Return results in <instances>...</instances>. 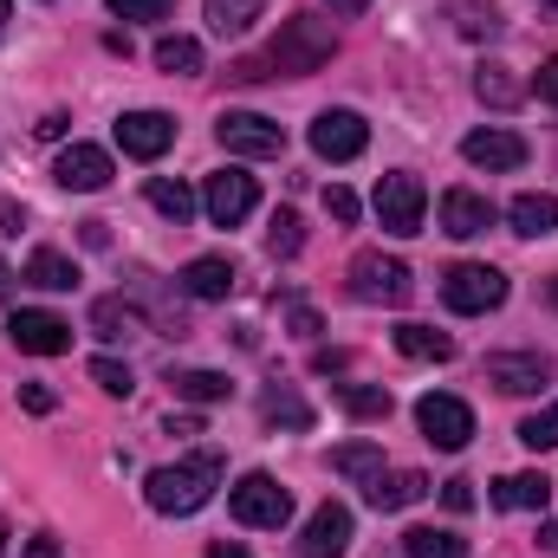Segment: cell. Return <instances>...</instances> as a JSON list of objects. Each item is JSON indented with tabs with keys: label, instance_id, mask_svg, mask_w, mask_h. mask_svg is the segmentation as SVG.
Masks as SVG:
<instances>
[{
	"label": "cell",
	"instance_id": "6da1fadb",
	"mask_svg": "<svg viewBox=\"0 0 558 558\" xmlns=\"http://www.w3.org/2000/svg\"><path fill=\"white\" fill-rule=\"evenodd\" d=\"M331 59H338V33H331L325 20H312V13H292L260 59H241V65H234V78H241V85H260V78H274V72L279 78H305V72H325Z\"/></svg>",
	"mask_w": 558,
	"mask_h": 558
},
{
	"label": "cell",
	"instance_id": "7a4b0ae2",
	"mask_svg": "<svg viewBox=\"0 0 558 558\" xmlns=\"http://www.w3.org/2000/svg\"><path fill=\"white\" fill-rule=\"evenodd\" d=\"M215 487H221V454H189V461H175V468H149V481H143V500L156 507V513H169V520H189V513H202L208 500H215Z\"/></svg>",
	"mask_w": 558,
	"mask_h": 558
},
{
	"label": "cell",
	"instance_id": "3957f363",
	"mask_svg": "<svg viewBox=\"0 0 558 558\" xmlns=\"http://www.w3.org/2000/svg\"><path fill=\"white\" fill-rule=\"evenodd\" d=\"M228 513L241 520V526H267V533H279L286 520H292V494L279 487L274 474H241L234 487H228Z\"/></svg>",
	"mask_w": 558,
	"mask_h": 558
},
{
	"label": "cell",
	"instance_id": "277c9868",
	"mask_svg": "<svg viewBox=\"0 0 558 558\" xmlns=\"http://www.w3.org/2000/svg\"><path fill=\"white\" fill-rule=\"evenodd\" d=\"M441 299H448V312H461V318L500 312V305H507V274H500V267H481V260H461L454 274L441 279Z\"/></svg>",
	"mask_w": 558,
	"mask_h": 558
},
{
	"label": "cell",
	"instance_id": "5b68a950",
	"mask_svg": "<svg viewBox=\"0 0 558 558\" xmlns=\"http://www.w3.org/2000/svg\"><path fill=\"white\" fill-rule=\"evenodd\" d=\"M351 292H357L364 305H410L416 274H410L403 260H390V254H357V260H351Z\"/></svg>",
	"mask_w": 558,
	"mask_h": 558
},
{
	"label": "cell",
	"instance_id": "8992f818",
	"mask_svg": "<svg viewBox=\"0 0 558 558\" xmlns=\"http://www.w3.org/2000/svg\"><path fill=\"white\" fill-rule=\"evenodd\" d=\"M422 215H428V189H422V175L397 169V175L377 182V221H384L390 234H422Z\"/></svg>",
	"mask_w": 558,
	"mask_h": 558
},
{
	"label": "cell",
	"instance_id": "52a82bcc",
	"mask_svg": "<svg viewBox=\"0 0 558 558\" xmlns=\"http://www.w3.org/2000/svg\"><path fill=\"white\" fill-rule=\"evenodd\" d=\"M254 208H260V189H254L247 169H221V175H208V189H202V215H208L215 228H241Z\"/></svg>",
	"mask_w": 558,
	"mask_h": 558
},
{
	"label": "cell",
	"instance_id": "ba28073f",
	"mask_svg": "<svg viewBox=\"0 0 558 558\" xmlns=\"http://www.w3.org/2000/svg\"><path fill=\"white\" fill-rule=\"evenodd\" d=\"M416 428L435 441V448H448V454H461L468 441H474V410L461 403V397H422L416 403Z\"/></svg>",
	"mask_w": 558,
	"mask_h": 558
},
{
	"label": "cell",
	"instance_id": "9c48e42d",
	"mask_svg": "<svg viewBox=\"0 0 558 558\" xmlns=\"http://www.w3.org/2000/svg\"><path fill=\"white\" fill-rule=\"evenodd\" d=\"M215 137H221L228 156H279L286 149V131H279L274 118H260V111H221Z\"/></svg>",
	"mask_w": 558,
	"mask_h": 558
},
{
	"label": "cell",
	"instance_id": "30bf717a",
	"mask_svg": "<svg viewBox=\"0 0 558 558\" xmlns=\"http://www.w3.org/2000/svg\"><path fill=\"white\" fill-rule=\"evenodd\" d=\"M364 143H371V124L357 118V111H318L312 118V149L325 156V162H351V156H364Z\"/></svg>",
	"mask_w": 558,
	"mask_h": 558
},
{
	"label": "cell",
	"instance_id": "8fae6325",
	"mask_svg": "<svg viewBox=\"0 0 558 558\" xmlns=\"http://www.w3.org/2000/svg\"><path fill=\"white\" fill-rule=\"evenodd\" d=\"M111 137L124 156H137V162H156L169 143H175V118L169 111H124L118 124H111Z\"/></svg>",
	"mask_w": 558,
	"mask_h": 558
},
{
	"label": "cell",
	"instance_id": "7c38bea8",
	"mask_svg": "<svg viewBox=\"0 0 558 558\" xmlns=\"http://www.w3.org/2000/svg\"><path fill=\"white\" fill-rule=\"evenodd\" d=\"M7 338L26 351V357H65L72 351V325L59 312H13L7 318Z\"/></svg>",
	"mask_w": 558,
	"mask_h": 558
},
{
	"label": "cell",
	"instance_id": "4fadbf2b",
	"mask_svg": "<svg viewBox=\"0 0 558 558\" xmlns=\"http://www.w3.org/2000/svg\"><path fill=\"white\" fill-rule=\"evenodd\" d=\"M553 377V357L546 351H494L487 357V384H500L507 397H539Z\"/></svg>",
	"mask_w": 558,
	"mask_h": 558
},
{
	"label": "cell",
	"instance_id": "5bb4252c",
	"mask_svg": "<svg viewBox=\"0 0 558 558\" xmlns=\"http://www.w3.org/2000/svg\"><path fill=\"white\" fill-rule=\"evenodd\" d=\"M52 175H59V189H72V195H98L118 169H111V149H98V143H72V149H59Z\"/></svg>",
	"mask_w": 558,
	"mask_h": 558
},
{
	"label": "cell",
	"instance_id": "9a60e30c",
	"mask_svg": "<svg viewBox=\"0 0 558 558\" xmlns=\"http://www.w3.org/2000/svg\"><path fill=\"white\" fill-rule=\"evenodd\" d=\"M299 553H305V558H344V553H351V507L325 500V507L305 520V539H299Z\"/></svg>",
	"mask_w": 558,
	"mask_h": 558
},
{
	"label": "cell",
	"instance_id": "2e32d148",
	"mask_svg": "<svg viewBox=\"0 0 558 558\" xmlns=\"http://www.w3.org/2000/svg\"><path fill=\"white\" fill-rule=\"evenodd\" d=\"M487 228H494V202H487V195H474V189H448V195H441V234L474 241V234H487Z\"/></svg>",
	"mask_w": 558,
	"mask_h": 558
},
{
	"label": "cell",
	"instance_id": "e0dca14e",
	"mask_svg": "<svg viewBox=\"0 0 558 558\" xmlns=\"http://www.w3.org/2000/svg\"><path fill=\"white\" fill-rule=\"evenodd\" d=\"M422 494H428V474H416V468H384V474L364 487V500H371L377 513H403V507H416Z\"/></svg>",
	"mask_w": 558,
	"mask_h": 558
},
{
	"label": "cell",
	"instance_id": "ac0fdd59",
	"mask_svg": "<svg viewBox=\"0 0 558 558\" xmlns=\"http://www.w3.org/2000/svg\"><path fill=\"white\" fill-rule=\"evenodd\" d=\"M461 156L474 169H520L526 162V137H513V131H468L461 137Z\"/></svg>",
	"mask_w": 558,
	"mask_h": 558
},
{
	"label": "cell",
	"instance_id": "d6986e66",
	"mask_svg": "<svg viewBox=\"0 0 558 558\" xmlns=\"http://www.w3.org/2000/svg\"><path fill=\"white\" fill-rule=\"evenodd\" d=\"M182 292L202 299V305L228 299V292H234V260H228V254H202V260H189V267H182Z\"/></svg>",
	"mask_w": 558,
	"mask_h": 558
},
{
	"label": "cell",
	"instance_id": "ffe728a7",
	"mask_svg": "<svg viewBox=\"0 0 558 558\" xmlns=\"http://www.w3.org/2000/svg\"><path fill=\"white\" fill-rule=\"evenodd\" d=\"M507 221H513V234H520V241H546V234H558V195H539V189L513 195Z\"/></svg>",
	"mask_w": 558,
	"mask_h": 558
},
{
	"label": "cell",
	"instance_id": "44dd1931",
	"mask_svg": "<svg viewBox=\"0 0 558 558\" xmlns=\"http://www.w3.org/2000/svg\"><path fill=\"white\" fill-rule=\"evenodd\" d=\"M546 500H553L546 474H500L494 481V507H507V513H546Z\"/></svg>",
	"mask_w": 558,
	"mask_h": 558
},
{
	"label": "cell",
	"instance_id": "7402d4cb",
	"mask_svg": "<svg viewBox=\"0 0 558 558\" xmlns=\"http://www.w3.org/2000/svg\"><path fill=\"white\" fill-rule=\"evenodd\" d=\"M526 92H533V85H520V78H513V65H500V59H487V65L474 72V98H481V105H494V111H513Z\"/></svg>",
	"mask_w": 558,
	"mask_h": 558
},
{
	"label": "cell",
	"instance_id": "603a6c76",
	"mask_svg": "<svg viewBox=\"0 0 558 558\" xmlns=\"http://www.w3.org/2000/svg\"><path fill=\"white\" fill-rule=\"evenodd\" d=\"M397 351L416 357V364H448L454 357V338L435 331V325H397Z\"/></svg>",
	"mask_w": 558,
	"mask_h": 558
},
{
	"label": "cell",
	"instance_id": "cb8c5ba5",
	"mask_svg": "<svg viewBox=\"0 0 558 558\" xmlns=\"http://www.w3.org/2000/svg\"><path fill=\"white\" fill-rule=\"evenodd\" d=\"M448 20H454V33H468V39H500V33H507V20H500L494 0H448Z\"/></svg>",
	"mask_w": 558,
	"mask_h": 558
},
{
	"label": "cell",
	"instance_id": "d4e9b609",
	"mask_svg": "<svg viewBox=\"0 0 558 558\" xmlns=\"http://www.w3.org/2000/svg\"><path fill=\"white\" fill-rule=\"evenodd\" d=\"M26 286H39V292H72V286H78V267H72L59 247H39V254L26 260Z\"/></svg>",
	"mask_w": 558,
	"mask_h": 558
},
{
	"label": "cell",
	"instance_id": "484cf974",
	"mask_svg": "<svg viewBox=\"0 0 558 558\" xmlns=\"http://www.w3.org/2000/svg\"><path fill=\"white\" fill-rule=\"evenodd\" d=\"M202 13H208V26H215L221 39H234V33H247V26L267 13V0H202Z\"/></svg>",
	"mask_w": 558,
	"mask_h": 558
},
{
	"label": "cell",
	"instance_id": "4316f807",
	"mask_svg": "<svg viewBox=\"0 0 558 558\" xmlns=\"http://www.w3.org/2000/svg\"><path fill=\"white\" fill-rule=\"evenodd\" d=\"M156 65H162L169 78H195V72H202V46H195L189 33H162V39H156Z\"/></svg>",
	"mask_w": 558,
	"mask_h": 558
},
{
	"label": "cell",
	"instance_id": "83f0119b",
	"mask_svg": "<svg viewBox=\"0 0 558 558\" xmlns=\"http://www.w3.org/2000/svg\"><path fill=\"white\" fill-rule=\"evenodd\" d=\"M169 384L182 403H228V390H234L221 371H169Z\"/></svg>",
	"mask_w": 558,
	"mask_h": 558
},
{
	"label": "cell",
	"instance_id": "f1b7e54d",
	"mask_svg": "<svg viewBox=\"0 0 558 558\" xmlns=\"http://www.w3.org/2000/svg\"><path fill=\"white\" fill-rule=\"evenodd\" d=\"M331 468L344 474V481H377L384 474V448H371V441H344V448H331Z\"/></svg>",
	"mask_w": 558,
	"mask_h": 558
},
{
	"label": "cell",
	"instance_id": "f546056e",
	"mask_svg": "<svg viewBox=\"0 0 558 558\" xmlns=\"http://www.w3.org/2000/svg\"><path fill=\"white\" fill-rule=\"evenodd\" d=\"M403 546H410V558H468V539L448 526H410Z\"/></svg>",
	"mask_w": 558,
	"mask_h": 558
},
{
	"label": "cell",
	"instance_id": "4dcf8cb0",
	"mask_svg": "<svg viewBox=\"0 0 558 558\" xmlns=\"http://www.w3.org/2000/svg\"><path fill=\"white\" fill-rule=\"evenodd\" d=\"M92 331H98V338H137L143 312L124 305V299H98V305H92Z\"/></svg>",
	"mask_w": 558,
	"mask_h": 558
},
{
	"label": "cell",
	"instance_id": "1f68e13d",
	"mask_svg": "<svg viewBox=\"0 0 558 558\" xmlns=\"http://www.w3.org/2000/svg\"><path fill=\"white\" fill-rule=\"evenodd\" d=\"M149 208H156V215H169V221L182 228V221H189L202 202H195V189H189V182H169V175H156V182H149Z\"/></svg>",
	"mask_w": 558,
	"mask_h": 558
},
{
	"label": "cell",
	"instance_id": "d6a6232c",
	"mask_svg": "<svg viewBox=\"0 0 558 558\" xmlns=\"http://www.w3.org/2000/svg\"><path fill=\"white\" fill-rule=\"evenodd\" d=\"M260 416L279 422V428H312V403L299 397V390H286V384H274L267 397H260Z\"/></svg>",
	"mask_w": 558,
	"mask_h": 558
},
{
	"label": "cell",
	"instance_id": "836d02e7",
	"mask_svg": "<svg viewBox=\"0 0 558 558\" xmlns=\"http://www.w3.org/2000/svg\"><path fill=\"white\" fill-rule=\"evenodd\" d=\"M338 403H344L357 422H384L390 416V390H384V384H338Z\"/></svg>",
	"mask_w": 558,
	"mask_h": 558
},
{
	"label": "cell",
	"instance_id": "e575fe53",
	"mask_svg": "<svg viewBox=\"0 0 558 558\" xmlns=\"http://www.w3.org/2000/svg\"><path fill=\"white\" fill-rule=\"evenodd\" d=\"M299 247H305V228H299V215H292V208H279L274 228H267V254H274V260H292Z\"/></svg>",
	"mask_w": 558,
	"mask_h": 558
},
{
	"label": "cell",
	"instance_id": "d590c367",
	"mask_svg": "<svg viewBox=\"0 0 558 558\" xmlns=\"http://www.w3.org/2000/svg\"><path fill=\"white\" fill-rule=\"evenodd\" d=\"M92 384H98L105 397H131V390H137L131 364H118V357H92Z\"/></svg>",
	"mask_w": 558,
	"mask_h": 558
},
{
	"label": "cell",
	"instance_id": "8d00e7d4",
	"mask_svg": "<svg viewBox=\"0 0 558 558\" xmlns=\"http://www.w3.org/2000/svg\"><path fill=\"white\" fill-rule=\"evenodd\" d=\"M520 441H526V448H558V403H546L539 416L520 422Z\"/></svg>",
	"mask_w": 558,
	"mask_h": 558
},
{
	"label": "cell",
	"instance_id": "74e56055",
	"mask_svg": "<svg viewBox=\"0 0 558 558\" xmlns=\"http://www.w3.org/2000/svg\"><path fill=\"white\" fill-rule=\"evenodd\" d=\"M118 20H169L175 13V0H105Z\"/></svg>",
	"mask_w": 558,
	"mask_h": 558
},
{
	"label": "cell",
	"instance_id": "f35d334b",
	"mask_svg": "<svg viewBox=\"0 0 558 558\" xmlns=\"http://www.w3.org/2000/svg\"><path fill=\"white\" fill-rule=\"evenodd\" d=\"M325 215H331V221H357V195L331 182V189H325Z\"/></svg>",
	"mask_w": 558,
	"mask_h": 558
},
{
	"label": "cell",
	"instance_id": "ab89813d",
	"mask_svg": "<svg viewBox=\"0 0 558 558\" xmlns=\"http://www.w3.org/2000/svg\"><path fill=\"white\" fill-rule=\"evenodd\" d=\"M20 410H33V416H52V410H59V397H52L46 384H20Z\"/></svg>",
	"mask_w": 558,
	"mask_h": 558
},
{
	"label": "cell",
	"instance_id": "60d3db41",
	"mask_svg": "<svg viewBox=\"0 0 558 558\" xmlns=\"http://www.w3.org/2000/svg\"><path fill=\"white\" fill-rule=\"evenodd\" d=\"M20 228H26V208H20L13 195H0V241H13Z\"/></svg>",
	"mask_w": 558,
	"mask_h": 558
},
{
	"label": "cell",
	"instance_id": "b9f144b4",
	"mask_svg": "<svg viewBox=\"0 0 558 558\" xmlns=\"http://www.w3.org/2000/svg\"><path fill=\"white\" fill-rule=\"evenodd\" d=\"M441 500H448L454 513H468V507H474V481H448V487H441Z\"/></svg>",
	"mask_w": 558,
	"mask_h": 558
},
{
	"label": "cell",
	"instance_id": "7bdbcfd3",
	"mask_svg": "<svg viewBox=\"0 0 558 558\" xmlns=\"http://www.w3.org/2000/svg\"><path fill=\"white\" fill-rule=\"evenodd\" d=\"M533 92H539L546 105H558V59H546V65H539V78H533Z\"/></svg>",
	"mask_w": 558,
	"mask_h": 558
},
{
	"label": "cell",
	"instance_id": "ee69618b",
	"mask_svg": "<svg viewBox=\"0 0 558 558\" xmlns=\"http://www.w3.org/2000/svg\"><path fill=\"white\" fill-rule=\"evenodd\" d=\"M20 558H65V546H59L52 533H39V539H26V553Z\"/></svg>",
	"mask_w": 558,
	"mask_h": 558
},
{
	"label": "cell",
	"instance_id": "f6af8a7d",
	"mask_svg": "<svg viewBox=\"0 0 558 558\" xmlns=\"http://www.w3.org/2000/svg\"><path fill=\"white\" fill-rule=\"evenodd\" d=\"M292 331H305V338H312V331H318V312H312V305H292Z\"/></svg>",
	"mask_w": 558,
	"mask_h": 558
},
{
	"label": "cell",
	"instance_id": "bcb514c9",
	"mask_svg": "<svg viewBox=\"0 0 558 558\" xmlns=\"http://www.w3.org/2000/svg\"><path fill=\"white\" fill-rule=\"evenodd\" d=\"M208 558H247V546H228L221 539V546H208Z\"/></svg>",
	"mask_w": 558,
	"mask_h": 558
},
{
	"label": "cell",
	"instance_id": "7dc6e473",
	"mask_svg": "<svg viewBox=\"0 0 558 558\" xmlns=\"http://www.w3.org/2000/svg\"><path fill=\"white\" fill-rule=\"evenodd\" d=\"M539 546H546V553L558 558V526H539Z\"/></svg>",
	"mask_w": 558,
	"mask_h": 558
},
{
	"label": "cell",
	"instance_id": "c3c4849f",
	"mask_svg": "<svg viewBox=\"0 0 558 558\" xmlns=\"http://www.w3.org/2000/svg\"><path fill=\"white\" fill-rule=\"evenodd\" d=\"M371 0H331V13H364Z\"/></svg>",
	"mask_w": 558,
	"mask_h": 558
},
{
	"label": "cell",
	"instance_id": "681fc988",
	"mask_svg": "<svg viewBox=\"0 0 558 558\" xmlns=\"http://www.w3.org/2000/svg\"><path fill=\"white\" fill-rule=\"evenodd\" d=\"M7 20H13V0H0V33H7Z\"/></svg>",
	"mask_w": 558,
	"mask_h": 558
},
{
	"label": "cell",
	"instance_id": "f907efd6",
	"mask_svg": "<svg viewBox=\"0 0 558 558\" xmlns=\"http://www.w3.org/2000/svg\"><path fill=\"white\" fill-rule=\"evenodd\" d=\"M7 286H13V274H7V260H0V292H7Z\"/></svg>",
	"mask_w": 558,
	"mask_h": 558
},
{
	"label": "cell",
	"instance_id": "816d5d0a",
	"mask_svg": "<svg viewBox=\"0 0 558 558\" xmlns=\"http://www.w3.org/2000/svg\"><path fill=\"white\" fill-rule=\"evenodd\" d=\"M546 299H553V305H558V274H553V286H546Z\"/></svg>",
	"mask_w": 558,
	"mask_h": 558
},
{
	"label": "cell",
	"instance_id": "f5cc1de1",
	"mask_svg": "<svg viewBox=\"0 0 558 558\" xmlns=\"http://www.w3.org/2000/svg\"><path fill=\"white\" fill-rule=\"evenodd\" d=\"M0 553H7V526H0Z\"/></svg>",
	"mask_w": 558,
	"mask_h": 558
}]
</instances>
